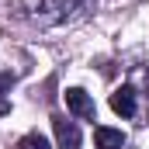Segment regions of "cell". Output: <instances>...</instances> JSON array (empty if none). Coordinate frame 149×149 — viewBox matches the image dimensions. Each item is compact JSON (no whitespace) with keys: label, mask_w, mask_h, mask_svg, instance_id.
I'll use <instances>...</instances> for the list:
<instances>
[{"label":"cell","mask_w":149,"mask_h":149,"mask_svg":"<svg viewBox=\"0 0 149 149\" xmlns=\"http://www.w3.org/2000/svg\"><path fill=\"white\" fill-rule=\"evenodd\" d=\"M94 3L97 0H42L35 17L42 24H66V21H76L83 14H90Z\"/></svg>","instance_id":"cell-1"},{"label":"cell","mask_w":149,"mask_h":149,"mask_svg":"<svg viewBox=\"0 0 149 149\" xmlns=\"http://www.w3.org/2000/svg\"><path fill=\"white\" fill-rule=\"evenodd\" d=\"M52 132H56V146L59 149H80V128L76 121H70L66 114H52Z\"/></svg>","instance_id":"cell-2"},{"label":"cell","mask_w":149,"mask_h":149,"mask_svg":"<svg viewBox=\"0 0 149 149\" xmlns=\"http://www.w3.org/2000/svg\"><path fill=\"white\" fill-rule=\"evenodd\" d=\"M66 108L80 118V121H97V108H94V97L80 87H70L66 90Z\"/></svg>","instance_id":"cell-3"},{"label":"cell","mask_w":149,"mask_h":149,"mask_svg":"<svg viewBox=\"0 0 149 149\" xmlns=\"http://www.w3.org/2000/svg\"><path fill=\"white\" fill-rule=\"evenodd\" d=\"M111 111L121 118H135V90L132 87H118L111 94Z\"/></svg>","instance_id":"cell-4"},{"label":"cell","mask_w":149,"mask_h":149,"mask_svg":"<svg viewBox=\"0 0 149 149\" xmlns=\"http://www.w3.org/2000/svg\"><path fill=\"white\" fill-rule=\"evenodd\" d=\"M94 146L97 149H125V132L121 128H108V125H97L94 128Z\"/></svg>","instance_id":"cell-5"},{"label":"cell","mask_w":149,"mask_h":149,"mask_svg":"<svg viewBox=\"0 0 149 149\" xmlns=\"http://www.w3.org/2000/svg\"><path fill=\"white\" fill-rule=\"evenodd\" d=\"M17 149H52V146H49V139L42 132H28V135L17 139Z\"/></svg>","instance_id":"cell-6"},{"label":"cell","mask_w":149,"mask_h":149,"mask_svg":"<svg viewBox=\"0 0 149 149\" xmlns=\"http://www.w3.org/2000/svg\"><path fill=\"white\" fill-rule=\"evenodd\" d=\"M10 87H14V76L10 73H0V114L10 111V104H7V94H10Z\"/></svg>","instance_id":"cell-7"}]
</instances>
